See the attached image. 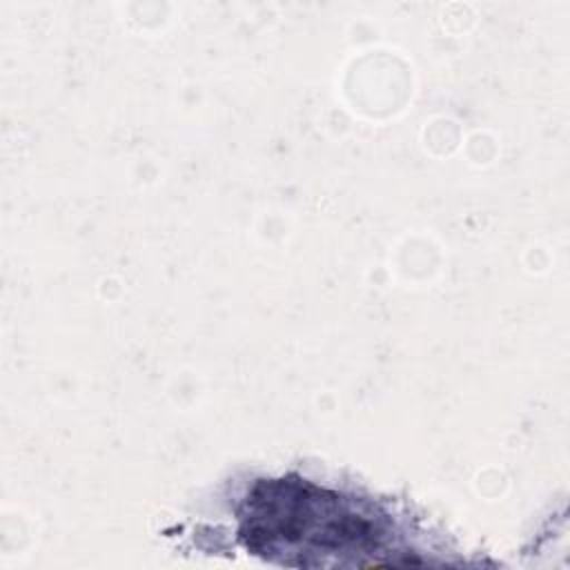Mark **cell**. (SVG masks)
Here are the masks:
<instances>
[{
    "label": "cell",
    "instance_id": "6da1fadb",
    "mask_svg": "<svg viewBox=\"0 0 570 570\" xmlns=\"http://www.w3.org/2000/svg\"><path fill=\"white\" fill-rule=\"evenodd\" d=\"M236 517L245 550L285 566H390L385 554L401 552L379 503L301 476L256 481Z\"/></svg>",
    "mask_w": 570,
    "mask_h": 570
}]
</instances>
